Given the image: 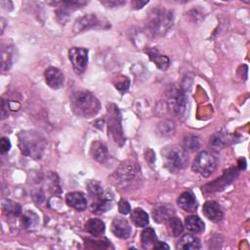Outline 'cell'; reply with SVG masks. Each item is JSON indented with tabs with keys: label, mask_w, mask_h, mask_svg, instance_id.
Listing matches in <instances>:
<instances>
[{
	"label": "cell",
	"mask_w": 250,
	"mask_h": 250,
	"mask_svg": "<svg viewBox=\"0 0 250 250\" xmlns=\"http://www.w3.org/2000/svg\"><path fill=\"white\" fill-rule=\"evenodd\" d=\"M85 230L94 236H100L105 233L106 226L102 220L91 218L86 222Z\"/></svg>",
	"instance_id": "603a6c76"
},
{
	"label": "cell",
	"mask_w": 250,
	"mask_h": 250,
	"mask_svg": "<svg viewBox=\"0 0 250 250\" xmlns=\"http://www.w3.org/2000/svg\"><path fill=\"white\" fill-rule=\"evenodd\" d=\"M168 224H169V227L171 229V232H172V234L174 236H179L182 233H183V224L181 222V220L177 217H171L169 220H168Z\"/></svg>",
	"instance_id": "1f68e13d"
},
{
	"label": "cell",
	"mask_w": 250,
	"mask_h": 250,
	"mask_svg": "<svg viewBox=\"0 0 250 250\" xmlns=\"http://www.w3.org/2000/svg\"><path fill=\"white\" fill-rule=\"evenodd\" d=\"M111 232L116 237L126 239L130 236L131 227L126 219L120 216H116L111 223Z\"/></svg>",
	"instance_id": "7c38bea8"
},
{
	"label": "cell",
	"mask_w": 250,
	"mask_h": 250,
	"mask_svg": "<svg viewBox=\"0 0 250 250\" xmlns=\"http://www.w3.org/2000/svg\"><path fill=\"white\" fill-rule=\"evenodd\" d=\"M11 149V143L10 140L6 137L1 138V141H0V151H1V154H6L10 151Z\"/></svg>",
	"instance_id": "d590c367"
},
{
	"label": "cell",
	"mask_w": 250,
	"mask_h": 250,
	"mask_svg": "<svg viewBox=\"0 0 250 250\" xmlns=\"http://www.w3.org/2000/svg\"><path fill=\"white\" fill-rule=\"evenodd\" d=\"M8 111H9V104L8 102L2 100L1 104V118L4 119L8 116Z\"/></svg>",
	"instance_id": "74e56055"
},
{
	"label": "cell",
	"mask_w": 250,
	"mask_h": 250,
	"mask_svg": "<svg viewBox=\"0 0 250 250\" xmlns=\"http://www.w3.org/2000/svg\"><path fill=\"white\" fill-rule=\"evenodd\" d=\"M238 175V170L236 168H231L227 171H225V173L222 175L221 178L216 179V181L204 186V188L203 187V192H208V193H214V192H218L221 191L223 189H225V187L230 185Z\"/></svg>",
	"instance_id": "30bf717a"
},
{
	"label": "cell",
	"mask_w": 250,
	"mask_h": 250,
	"mask_svg": "<svg viewBox=\"0 0 250 250\" xmlns=\"http://www.w3.org/2000/svg\"><path fill=\"white\" fill-rule=\"evenodd\" d=\"M141 240L145 247L153 246L157 241V237L155 230L152 228H146L141 234Z\"/></svg>",
	"instance_id": "4dcf8cb0"
},
{
	"label": "cell",
	"mask_w": 250,
	"mask_h": 250,
	"mask_svg": "<svg viewBox=\"0 0 250 250\" xmlns=\"http://www.w3.org/2000/svg\"><path fill=\"white\" fill-rule=\"evenodd\" d=\"M202 247L201 240L193 234H184L177 242V249H200Z\"/></svg>",
	"instance_id": "d6986e66"
},
{
	"label": "cell",
	"mask_w": 250,
	"mask_h": 250,
	"mask_svg": "<svg viewBox=\"0 0 250 250\" xmlns=\"http://www.w3.org/2000/svg\"><path fill=\"white\" fill-rule=\"evenodd\" d=\"M131 220L138 228H145L150 224L149 214L142 208H135L131 213Z\"/></svg>",
	"instance_id": "cb8c5ba5"
},
{
	"label": "cell",
	"mask_w": 250,
	"mask_h": 250,
	"mask_svg": "<svg viewBox=\"0 0 250 250\" xmlns=\"http://www.w3.org/2000/svg\"><path fill=\"white\" fill-rule=\"evenodd\" d=\"M146 53L148 54L151 61L155 62V65L161 71H166L170 65V60L167 56L162 55L159 53V51L156 48H150L146 50Z\"/></svg>",
	"instance_id": "2e32d148"
},
{
	"label": "cell",
	"mask_w": 250,
	"mask_h": 250,
	"mask_svg": "<svg viewBox=\"0 0 250 250\" xmlns=\"http://www.w3.org/2000/svg\"><path fill=\"white\" fill-rule=\"evenodd\" d=\"M45 81L47 85L54 90L60 89L65 82V77L62 73L54 67H50L45 71Z\"/></svg>",
	"instance_id": "4fadbf2b"
},
{
	"label": "cell",
	"mask_w": 250,
	"mask_h": 250,
	"mask_svg": "<svg viewBox=\"0 0 250 250\" xmlns=\"http://www.w3.org/2000/svg\"><path fill=\"white\" fill-rule=\"evenodd\" d=\"M108 135L110 137L117 145L123 146L125 143V137L123 134V129L121 125V115L118 108L110 104L108 106Z\"/></svg>",
	"instance_id": "5b68a950"
},
{
	"label": "cell",
	"mask_w": 250,
	"mask_h": 250,
	"mask_svg": "<svg viewBox=\"0 0 250 250\" xmlns=\"http://www.w3.org/2000/svg\"><path fill=\"white\" fill-rule=\"evenodd\" d=\"M66 202L68 205L78 211H83L87 207V200L80 192L69 193L66 197Z\"/></svg>",
	"instance_id": "e0dca14e"
},
{
	"label": "cell",
	"mask_w": 250,
	"mask_h": 250,
	"mask_svg": "<svg viewBox=\"0 0 250 250\" xmlns=\"http://www.w3.org/2000/svg\"><path fill=\"white\" fill-rule=\"evenodd\" d=\"M139 171V167L136 163L131 160H127L119 165L114 172V176L118 181H131L136 177Z\"/></svg>",
	"instance_id": "8fae6325"
},
{
	"label": "cell",
	"mask_w": 250,
	"mask_h": 250,
	"mask_svg": "<svg viewBox=\"0 0 250 250\" xmlns=\"http://www.w3.org/2000/svg\"><path fill=\"white\" fill-rule=\"evenodd\" d=\"M48 180L50 181V189L54 194H61V186L58 176L54 173H50L48 176Z\"/></svg>",
	"instance_id": "d6a6232c"
},
{
	"label": "cell",
	"mask_w": 250,
	"mask_h": 250,
	"mask_svg": "<svg viewBox=\"0 0 250 250\" xmlns=\"http://www.w3.org/2000/svg\"><path fill=\"white\" fill-rule=\"evenodd\" d=\"M153 247H154V249H169L170 248L165 242H162V241H156Z\"/></svg>",
	"instance_id": "f35d334b"
},
{
	"label": "cell",
	"mask_w": 250,
	"mask_h": 250,
	"mask_svg": "<svg viewBox=\"0 0 250 250\" xmlns=\"http://www.w3.org/2000/svg\"><path fill=\"white\" fill-rule=\"evenodd\" d=\"M2 210L6 216L18 217L22 214V207L19 203L10 200H5L2 203Z\"/></svg>",
	"instance_id": "484cf974"
},
{
	"label": "cell",
	"mask_w": 250,
	"mask_h": 250,
	"mask_svg": "<svg viewBox=\"0 0 250 250\" xmlns=\"http://www.w3.org/2000/svg\"><path fill=\"white\" fill-rule=\"evenodd\" d=\"M101 3L105 5L107 8H118L124 4H126V1H123V0H103Z\"/></svg>",
	"instance_id": "836d02e7"
},
{
	"label": "cell",
	"mask_w": 250,
	"mask_h": 250,
	"mask_svg": "<svg viewBox=\"0 0 250 250\" xmlns=\"http://www.w3.org/2000/svg\"><path fill=\"white\" fill-rule=\"evenodd\" d=\"M91 155L95 160L100 163H106L109 160V151L107 146L101 141H94L91 145Z\"/></svg>",
	"instance_id": "ac0fdd59"
},
{
	"label": "cell",
	"mask_w": 250,
	"mask_h": 250,
	"mask_svg": "<svg viewBox=\"0 0 250 250\" xmlns=\"http://www.w3.org/2000/svg\"><path fill=\"white\" fill-rule=\"evenodd\" d=\"M216 167H217L216 157L208 152H202L201 154L198 155V156L194 160L192 169L194 172L202 175L204 178H207L213 174Z\"/></svg>",
	"instance_id": "52a82bcc"
},
{
	"label": "cell",
	"mask_w": 250,
	"mask_h": 250,
	"mask_svg": "<svg viewBox=\"0 0 250 250\" xmlns=\"http://www.w3.org/2000/svg\"><path fill=\"white\" fill-rule=\"evenodd\" d=\"M185 225L188 231H190L194 234H201L205 229L203 221L196 215H191L189 217H187L185 220Z\"/></svg>",
	"instance_id": "44dd1931"
},
{
	"label": "cell",
	"mask_w": 250,
	"mask_h": 250,
	"mask_svg": "<svg viewBox=\"0 0 250 250\" xmlns=\"http://www.w3.org/2000/svg\"><path fill=\"white\" fill-rule=\"evenodd\" d=\"M173 13L163 7H154L148 15L147 31L153 36L165 35L173 26Z\"/></svg>",
	"instance_id": "3957f363"
},
{
	"label": "cell",
	"mask_w": 250,
	"mask_h": 250,
	"mask_svg": "<svg viewBox=\"0 0 250 250\" xmlns=\"http://www.w3.org/2000/svg\"><path fill=\"white\" fill-rule=\"evenodd\" d=\"M148 3H149V1H138V0H136V1L132 2V6L135 9H140V8H143Z\"/></svg>",
	"instance_id": "ab89813d"
},
{
	"label": "cell",
	"mask_w": 250,
	"mask_h": 250,
	"mask_svg": "<svg viewBox=\"0 0 250 250\" xmlns=\"http://www.w3.org/2000/svg\"><path fill=\"white\" fill-rule=\"evenodd\" d=\"M229 143L228 135L224 134L223 132L215 133L210 138V146L214 151H220L223 150Z\"/></svg>",
	"instance_id": "4316f807"
},
{
	"label": "cell",
	"mask_w": 250,
	"mask_h": 250,
	"mask_svg": "<svg viewBox=\"0 0 250 250\" xmlns=\"http://www.w3.org/2000/svg\"><path fill=\"white\" fill-rule=\"evenodd\" d=\"M109 27H110V25L105 19L103 18L101 19L95 14H88V15H84L83 17L76 21L74 31L76 32H82L90 29H97V28L108 29Z\"/></svg>",
	"instance_id": "ba28073f"
},
{
	"label": "cell",
	"mask_w": 250,
	"mask_h": 250,
	"mask_svg": "<svg viewBox=\"0 0 250 250\" xmlns=\"http://www.w3.org/2000/svg\"><path fill=\"white\" fill-rule=\"evenodd\" d=\"M173 214L174 210L169 205H159L153 212L154 219L157 223H163L168 221L173 216Z\"/></svg>",
	"instance_id": "7402d4cb"
},
{
	"label": "cell",
	"mask_w": 250,
	"mask_h": 250,
	"mask_svg": "<svg viewBox=\"0 0 250 250\" xmlns=\"http://www.w3.org/2000/svg\"><path fill=\"white\" fill-rule=\"evenodd\" d=\"M201 147V140L198 136L195 135H189V136H186L184 138L183 141V149L186 152H196L200 149Z\"/></svg>",
	"instance_id": "f1b7e54d"
},
{
	"label": "cell",
	"mask_w": 250,
	"mask_h": 250,
	"mask_svg": "<svg viewBox=\"0 0 250 250\" xmlns=\"http://www.w3.org/2000/svg\"><path fill=\"white\" fill-rule=\"evenodd\" d=\"M70 103L74 113L83 118L94 117L101 109L99 100L88 91L73 93Z\"/></svg>",
	"instance_id": "7a4b0ae2"
},
{
	"label": "cell",
	"mask_w": 250,
	"mask_h": 250,
	"mask_svg": "<svg viewBox=\"0 0 250 250\" xmlns=\"http://www.w3.org/2000/svg\"><path fill=\"white\" fill-rule=\"evenodd\" d=\"M18 144L22 154L32 159H41L47 147L45 138L37 131L25 130L18 135Z\"/></svg>",
	"instance_id": "6da1fadb"
},
{
	"label": "cell",
	"mask_w": 250,
	"mask_h": 250,
	"mask_svg": "<svg viewBox=\"0 0 250 250\" xmlns=\"http://www.w3.org/2000/svg\"><path fill=\"white\" fill-rule=\"evenodd\" d=\"M164 164L171 171H179L185 169L189 162L187 152L177 145H170L161 151Z\"/></svg>",
	"instance_id": "277c9868"
},
{
	"label": "cell",
	"mask_w": 250,
	"mask_h": 250,
	"mask_svg": "<svg viewBox=\"0 0 250 250\" xmlns=\"http://www.w3.org/2000/svg\"><path fill=\"white\" fill-rule=\"evenodd\" d=\"M177 203L181 209L186 212H195L198 209V202L195 196L190 192L183 193L177 200Z\"/></svg>",
	"instance_id": "9a60e30c"
},
{
	"label": "cell",
	"mask_w": 250,
	"mask_h": 250,
	"mask_svg": "<svg viewBox=\"0 0 250 250\" xmlns=\"http://www.w3.org/2000/svg\"><path fill=\"white\" fill-rule=\"evenodd\" d=\"M115 87H116V89L119 90L121 93H125V92H126V91L128 90V88H129V80L126 79V80H124V81H122V82H120V83H117Z\"/></svg>",
	"instance_id": "8d00e7d4"
},
{
	"label": "cell",
	"mask_w": 250,
	"mask_h": 250,
	"mask_svg": "<svg viewBox=\"0 0 250 250\" xmlns=\"http://www.w3.org/2000/svg\"><path fill=\"white\" fill-rule=\"evenodd\" d=\"M167 105L170 111L178 116H183L187 110L188 96L181 85H171L167 93Z\"/></svg>",
	"instance_id": "8992f818"
},
{
	"label": "cell",
	"mask_w": 250,
	"mask_h": 250,
	"mask_svg": "<svg viewBox=\"0 0 250 250\" xmlns=\"http://www.w3.org/2000/svg\"><path fill=\"white\" fill-rule=\"evenodd\" d=\"M203 212L204 216L214 223H218L223 219V210L219 203L214 201H208L203 204Z\"/></svg>",
	"instance_id": "5bb4252c"
},
{
	"label": "cell",
	"mask_w": 250,
	"mask_h": 250,
	"mask_svg": "<svg viewBox=\"0 0 250 250\" xmlns=\"http://www.w3.org/2000/svg\"><path fill=\"white\" fill-rule=\"evenodd\" d=\"M15 50L13 46H3L2 47V71H8L14 62Z\"/></svg>",
	"instance_id": "d4e9b609"
},
{
	"label": "cell",
	"mask_w": 250,
	"mask_h": 250,
	"mask_svg": "<svg viewBox=\"0 0 250 250\" xmlns=\"http://www.w3.org/2000/svg\"><path fill=\"white\" fill-rule=\"evenodd\" d=\"M22 222H23V225H24L25 229L32 231L39 224V216L35 212L29 210L24 214Z\"/></svg>",
	"instance_id": "83f0119b"
},
{
	"label": "cell",
	"mask_w": 250,
	"mask_h": 250,
	"mask_svg": "<svg viewBox=\"0 0 250 250\" xmlns=\"http://www.w3.org/2000/svg\"><path fill=\"white\" fill-rule=\"evenodd\" d=\"M87 190H88V193H89L90 197L94 201H96L98 199H101L105 195L102 185L99 182L94 181V180H91L87 183Z\"/></svg>",
	"instance_id": "f546056e"
},
{
	"label": "cell",
	"mask_w": 250,
	"mask_h": 250,
	"mask_svg": "<svg viewBox=\"0 0 250 250\" xmlns=\"http://www.w3.org/2000/svg\"><path fill=\"white\" fill-rule=\"evenodd\" d=\"M69 58L78 75H81L86 71L88 64V50L80 47H72L69 51Z\"/></svg>",
	"instance_id": "9c48e42d"
},
{
	"label": "cell",
	"mask_w": 250,
	"mask_h": 250,
	"mask_svg": "<svg viewBox=\"0 0 250 250\" xmlns=\"http://www.w3.org/2000/svg\"><path fill=\"white\" fill-rule=\"evenodd\" d=\"M118 210L121 214L123 215H127L130 213L131 211V207H130V204L128 203L127 201L125 200H120L119 203H118Z\"/></svg>",
	"instance_id": "e575fe53"
},
{
	"label": "cell",
	"mask_w": 250,
	"mask_h": 250,
	"mask_svg": "<svg viewBox=\"0 0 250 250\" xmlns=\"http://www.w3.org/2000/svg\"><path fill=\"white\" fill-rule=\"evenodd\" d=\"M112 205H113V203H112L111 198L104 195V197H102L101 199H98L93 202L91 210L93 213H95L97 215H101V214L106 213L109 209H111Z\"/></svg>",
	"instance_id": "ffe728a7"
}]
</instances>
